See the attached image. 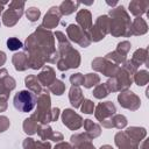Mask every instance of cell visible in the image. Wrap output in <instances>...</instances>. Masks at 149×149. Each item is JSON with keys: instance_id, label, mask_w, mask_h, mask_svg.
Wrapping results in <instances>:
<instances>
[{"instance_id": "6da1fadb", "label": "cell", "mask_w": 149, "mask_h": 149, "mask_svg": "<svg viewBox=\"0 0 149 149\" xmlns=\"http://www.w3.org/2000/svg\"><path fill=\"white\" fill-rule=\"evenodd\" d=\"M36 97L29 91H20L14 97V106L22 113H28L35 107Z\"/></svg>"}, {"instance_id": "7a4b0ae2", "label": "cell", "mask_w": 149, "mask_h": 149, "mask_svg": "<svg viewBox=\"0 0 149 149\" xmlns=\"http://www.w3.org/2000/svg\"><path fill=\"white\" fill-rule=\"evenodd\" d=\"M7 45H8V48L10 50H16V49H19V48L22 47V43L20 41L15 40V38H12V40H8L7 41Z\"/></svg>"}]
</instances>
